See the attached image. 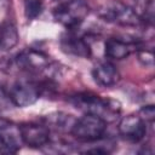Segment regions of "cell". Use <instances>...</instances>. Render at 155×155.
<instances>
[{"label": "cell", "instance_id": "obj_1", "mask_svg": "<svg viewBox=\"0 0 155 155\" xmlns=\"http://www.w3.org/2000/svg\"><path fill=\"white\" fill-rule=\"evenodd\" d=\"M70 102L85 114H93L103 120L113 121L120 113V107L116 102L102 98L93 93H78L70 98Z\"/></svg>", "mask_w": 155, "mask_h": 155}, {"label": "cell", "instance_id": "obj_2", "mask_svg": "<svg viewBox=\"0 0 155 155\" xmlns=\"http://www.w3.org/2000/svg\"><path fill=\"white\" fill-rule=\"evenodd\" d=\"M107 121L93 114H85L74 121L70 133L81 142H97L107 131Z\"/></svg>", "mask_w": 155, "mask_h": 155}, {"label": "cell", "instance_id": "obj_3", "mask_svg": "<svg viewBox=\"0 0 155 155\" xmlns=\"http://www.w3.org/2000/svg\"><path fill=\"white\" fill-rule=\"evenodd\" d=\"M90 8L84 0H68L53 11L54 19L68 29L78 28L88 16Z\"/></svg>", "mask_w": 155, "mask_h": 155}, {"label": "cell", "instance_id": "obj_4", "mask_svg": "<svg viewBox=\"0 0 155 155\" xmlns=\"http://www.w3.org/2000/svg\"><path fill=\"white\" fill-rule=\"evenodd\" d=\"M44 87L41 84L33 80H19L11 85L7 90L12 105L24 108L34 104L41 96Z\"/></svg>", "mask_w": 155, "mask_h": 155}, {"label": "cell", "instance_id": "obj_5", "mask_svg": "<svg viewBox=\"0 0 155 155\" xmlns=\"http://www.w3.org/2000/svg\"><path fill=\"white\" fill-rule=\"evenodd\" d=\"M99 15L104 21L122 27H138L142 23V18L138 13L122 2H113L105 6L101 10Z\"/></svg>", "mask_w": 155, "mask_h": 155}, {"label": "cell", "instance_id": "obj_6", "mask_svg": "<svg viewBox=\"0 0 155 155\" xmlns=\"http://www.w3.org/2000/svg\"><path fill=\"white\" fill-rule=\"evenodd\" d=\"M15 64L18 70L27 74H41L50 68V57L40 50L27 48L19 52L15 58Z\"/></svg>", "mask_w": 155, "mask_h": 155}, {"label": "cell", "instance_id": "obj_7", "mask_svg": "<svg viewBox=\"0 0 155 155\" xmlns=\"http://www.w3.org/2000/svg\"><path fill=\"white\" fill-rule=\"evenodd\" d=\"M23 145L21 126L16 122L0 117V147L2 151L17 153Z\"/></svg>", "mask_w": 155, "mask_h": 155}, {"label": "cell", "instance_id": "obj_8", "mask_svg": "<svg viewBox=\"0 0 155 155\" xmlns=\"http://www.w3.org/2000/svg\"><path fill=\"white\" fill-rule=\"evenodd\" d=\"M117 130L125 139L137 143L147 134V122L139 115L130 114L120 120Z\"/></svg>", "mask_w": 155, "mask_h": 155}, {"label": "cell", "instance_id": "obj_9", "mask_svg": "<svg viewBox=\"0 0 155 155\" xmlns=\"http://www.w3.org/2000/svg\"><path fill=\"white\" fill-rule=\"evenodd\" d=\"M19 126H21L23 144L30 148H42V147L48 145L50 130L47 126L34 124V122H27Z\"/></svg>", "mask_w": 155, "mask_h": 155}, {"label": "cell", "instance_id": "obj_10", "mask_svg": "<svg viewBox=\"0 0 155 155\" xmlns=\"http://www.w3.org/2000/svg\"><path fill=\"white\" fill-rule=\"evenodd\" d=\"M61 47L65 53L76 57L88 58L91 56V47L87 40L74 33H67L61 38Z\"/></svg>", "mask_w": 155, "mask_h": 155}, {"label": "cell", "instance_id": "obj_11", "mask_svg": "<svg viewBox=\"0 0 155 155\" xmlns=\"http://www.w3.org/2000/svg\"><path fill=\"white\" fill-rule=\"evenodd\" d=\"M92 78L98 85H101L103 87H111L119 82L120 74L113 63L101 62L93 67Z\"/></svg>", "mask_w": 155, "mask_h": 155}, {"label": "cell", "instance_id": "obj_12", "mask_svg": "<svg viewBox=\"0 0 155 155\" xmlns=\"http://www.w3.org/2000/svg\"><path fill=\"white\" fill-rule=\"evenodd\" d=\"M137 42L134 41H125L119 38H110L105 41L104 53L111 59H124L133 51H137Z\"/></svg>", "mask_w": 155, "mask_h": 155}, {"label": "cell", "instance_id": "obj_13", "mask_svg": "<svg viewBox=\"0 0 155 155\" xmlns=\"http://www.w3.org/2000/svg\"><path fill=\"white\" fill-rule=\"evenodd\" d=\"M18 31L13 24H5L1 27V38H0V48L11 50L18 42Z\"/></svg>", "mask_w": 155, "mask_h": 155}, {"label": "cell", "instance_id": "obj_14", "mask_svg": "<svg viewBox=\"0 0 155 155\" xmlns=\"http://www.w3.org/2000/svg\"><path fill=\"white\" fill-rule=\"evenodd\" d=\"M44 8L42 0H25L24 1V11L28 19L36 18Z\"/></svg>", "mask_w": 155, "mask_h": 155}, {"label": "cell", "instance_id": "obj_15", "mask_svg": "<svg viewBox=\"0 0 155 155\" xmlns=\"http://www.w3.org/2000/svg\"><path fill=\"white\" fill-rule=\"evenodd\" d=\"M138 59L143 65H149L153 67L154 63V56H153V50H145V48H138Z\"/></svg>", "mask_w": 155, "mask_h": 155}, {"label": "cell", "instance_id": "obj_16", "mask_svg": "<svg viewBox=\"0 0 155 155\" xmlns=\"http://www.w3.org/2000/svg\"><path fill=\"white\" fill-rule=\"evenodd\" d=\"M139 116L145 121V122H153L154 117H155V110H154V105H145L140 109L139 111Z\"/></svg>", "mask_w": 155, "mask_h": 155}, {"label": "cell", "instance_id": "obj_17", "mask_svg": "<svg viewBox=\"0 0 155 155\" xmlns=\"http://www.w3.org/2000/svg\"><path fill=\"white\" fill-rule=\"evenodd\" d=\"M142 21H145V23L153 25V23H154V1L153 0H149L148 4L145 5L144 17Z\"/></svg>", "mask_w": 155, "mask_h": 155}, {"label": "cell", "instance_id": "obj_18", "mask_svg": "<svg viewBox=\"0 0 155 155\" xmlns=\"http://www.w3.org/2000/svg\"><path fill=\"white\" fill-rule=\"evenodd\" d=\"M8 104H12V103H11V101H10L7 90H5V88L0 85V109L7 107Z\"/></svg>", "mask_w": 155, "mask_h": 155}, {"label": "cell", "instance_id": "obj_19", "mask_svg": "<svg viewBox=\"0 0 155 155\" xmlns=\"http://www.w3.org/2000/svg\"><path fill=\"white\" fill-rule=\"evenodd\" d=\"M0 38H1V27H0Z\"/></svg>", "mask_w": 155, "mask_h": 155}]
</instances>
